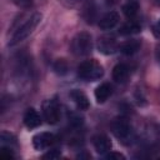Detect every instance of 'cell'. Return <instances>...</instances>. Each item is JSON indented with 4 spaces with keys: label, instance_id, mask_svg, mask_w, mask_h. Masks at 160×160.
<instances>
[{
    "label": "cell",
    "instance_id": "obj_17",
    "mask_svg": "<svg viewBox=\"0 0 160 160\" xmlns=\"http://www.w3.org/2000/svg\"><path fill=\"white\" fill-rule=\"evenodd\" d=\"M0 141H1V145L2 146H15L16 145V138L8 132V131H2L1 132V136H0Z\"/></svg>",
    "mask_w": 160,
    "mask_h": 160
},
{
    "label": "cell",
    "instance_id": "obj_21",
    "mask_svg": "<svg viewBox=\"0 0 160 160\" xmlns=\"http://www.w3.org/2000/svg\"><path fill=\"white\" fill-rule=\"evenodd\" d=\"M60 155H61V152L59 150H51V151L44 154L42 159H58V158H60Z\"/></svg>",
    "mask_w": 160,
    "mask_h": 160
},
{
    "label": "cell",
    "instance_id": "obj_10",
    "mask_svg": "<svg viewBox=\"0 0 160 160\" xmlns=\"http://www.w3.org/2000/svg\"><path fill=\"white\" fill-rule=\"evenodd\" d=\"M70 98L75 102L78 109H80V110H88L89 109V106H90L89 99H88V96L81 90H78V89L71 90L70 91Z\"/></svg>",
    "mask_w": 160,
    "mask_h": 160
},
{
    "label": "cell",
    "instance_id": "obj_16",
    "mask_svg": "<svg viewBox=\"0 0 160 160\" xmlns=\"http://www.w3.org/2000/svg\"><path fill=\"white\" fill-rule=\"evenodd\" d=\"M138 10H139V4L136 1H128L122 6V12L128 18H134L138 14Z\"/></svg>",
    "mask_w": 160,
    "mask_h": 160
},
{
    "label": "cell",
    "instance_id": "obj_12",
    "mask_svg": "<svg viewBox=\"0 0 160 160\" xmlns=\"http://www.w3.org/2000/svg\"><path fill=\"white\" fill-rule=\"evenodd\" d=\"M111 92H112V89H111L110 84L102 82L95 89V99H96V101L99 104H102L110 98Z\"/></svg>",
    "mask_w": 160,
    "mask_h": 160
},
{
    "label": "cell",
    "instance_id": "obj_4",
    "mask_svg": "<svg viewBox=\"0 0 160 160\" xmlns=\"http://www.w3.org/2000/svg\"><path fill=\"white\" fill-rule=\"evenodd\" d=\"M42 114L48 124H56L60 119V109L56 100L54 99L46 100L42 104Z\"/></svg>",
    "mask_w": 160,
    "mask_h": 160
},
{
    "label": "cell",
    "instance_id": "obj_20",
    "mask_svg": "<svg viewBox=\"0 0 160 160\" xmlns=\"http://www.w3.org/2000/svg\"><path fill=\"white\" fill-rule=\"evenodd\" d=\"M14 4H16L20 8H24V9H28L32 5V0H11Z\"/></svg>",
    "mask_w": 160,
    "mask_h": 160
},
{
    "label": "cell",
    "instance_id": "obj_22",
    "mask_svg": "<svg viewBox=\"0 0 160 160\" xmlns=\"http://www.w3.org/2000/svg\"><path fill=\"white\" fill-rule=\"evenodd\" d=\"M105 158L106 159H110V160H112V159H118V160L121 159V160H124L125 159V156L122 154H120V152H110V154H106Z\"/></svg>",
    "mask_w": 160,
    "mask_h": 160
},
{
    "label": "cell",
    "instance_id": "obj_5",
    "mask_svg": "<svg viewBox=\"0 0 160 160\" xmlns=\"http://www.w3.org/2000/svg\"><path fill=\"white\" fill-rule=\"evenodd\" d=\"M111 131L112 134L120 139V140H126L131 135V125L126 119H116L111 124Z\"/></svg>",
    "mask_w": 160,
    "mask_h": 160
},
{
    "label": "cell",
    "instance_id": "obj_13",
    "mask_svg": "<svg viewBox=\"0 0 160 160\" xmlns=\"http://www.w3.org/2000/svg\"><path fill=\"white\" fill-rule=\"evenodd\" d=\"M129 78V68L125 64H118L112 69V79L116 82H125Z\"/></svg>",
    "mask_w": 160,
    "mask_h": 160
},
{
    "label": "cell",
    "instance_id": "obj_7",
    "mask_svg": "<svg viewBox=\"0 0 160 160\" xmlns=\"http://www.w3.org/2000/svg\"><path fill=\"white\" fill-rule=\"evenodd\" d=\"M92 144H94V148H95L98 154L104 155V154H106V152H109L111 150V141L104 134H99V135L94 136Z\"/></svg>",
    "mask_w": 160,
    "mask_h": 160
},
{
    "label": "cell",
    "instance_id": "obj_23",
    "mask_svg": "<svg viewBox=\"0 0 160 160\" xmlns=\"http://www.w3.org/2000/svg\"><path fill=\"white\" fill-rule=\"evenodd\" d=\"M154 34H155V36H160V19H159V21L154 25Z\"/></svg>",
    "mask_w": 160,
    "mask_h": 160
},
{
    "label": "cell",
    "instance_id": "obj_6",
    "mask_svg": "<svg viewBox=\"0 0 160 160\" xmlns=\"http://www.w3.org/2000/svg\"><path fill=\"white\" fill-rule=\"evenodd\" d=\"M55 142V135L51 132H39L32 138V145L36 150H44Z\"/></svg>",
    "mask_w": 160,
    "mask_h": 160
},
{
    "label": "cell",
    "instance_id": "obj_8",
    "mask_svg": "<svg viewBox=\"0 0 160 160\" xmlns=\"http://www.w3.org/2000/svg\"><path fill=\"white\" fill-rule=\"evenodd\" d=\"M119 20H120V16L116 11H109L99 20V28L101 30H111L118 25Z\"/></svg>",
    "mask_w": 160,
    "mask_h": 160
},
{
    "label": "cell",
    "instance_id": "obj_19",
    "mask_svg": "<svg viewBox=\"0 0 160 160\" xmlns=\"http://www.w3.org/2000/svg\"><path fill=\"white\" fill-rule=\"evenodd\" d=\"M0 158L1 159H12L14 154L11 151V148L10 146H2L1 151H0Z\"/></svg>",
    "mask_w": 160,
    "mask_h": 160
},
{
    "label": "cell",
    "instance_id": "obj_25",
    "mask_svg": "<svg viewBox=\"0 0 160 160\" xmlns=\"http://www.w3.org/2000/svg\"><path fill=\"white\" fill-rule=\"evenodd\" d=\"M159 59H160V51H159Z\"/></svg>",
    "mask_w": 160,
    "mask_h": 160
},
{
    "label": "cell",
    "instance_id": "obj_1",
    "mask_svg": "<svg viewBox=\"0 0 160 160\" xmlns=\"http://www.w3.org/2000/svg\"><path fill=\"white\" fill-rule=\"evenodd\" d=\"M41 19H42V15L40 12H34L20 28H18L15 30L11 39L9 40V46H15V45L20 44L21 41H24L28 36H30L34 32V30L36 29V26L40 24Z\"/></svg>",
    "mask_w": 160,
    "mask_h": 160
},
{
    "label": "cell",
    "instance_id": "obj_24",
    "mask_svg": "<svg viewBox=\"0 0 160 160\" xmlns=\"http://www.w3.org/2000/svg\"><path fill=\"white\" fill-rule=\"evenodd\" d=\"M155 2H156V4L159 5V6H160V0H155Z\"/></svg>",
    "mask_w": 160,
    "mask_h": 160
},
{
    "label": "cell",
    "instance_id": "obj_14",
    "mask_svg": "<svg viewBox=\"0 0 160 160\" xmlns=\"http://www.w3.org/2000/svg\"><path fill=\"white\" fill-rule=\"evenodd\" d=\"M140 46H141L140 40H138V39H131V40H128V41H125L124 44H121L119 49H120V51H121L124 55H132V54H135V52L140 49Z\"/></svg>",
    "mask_w": 160,
    "mask_h": 160
},
{
    "label": "cell",
    "instance_id": "obj_9",
    "mask_svg": "<svg viewBox=\"0 0 160 160\" xmlns=\"http://www.w3.org/2000/svg\"><path fill=\"white\" fill-rule=\"evenodd\" d=\"M99 51L102 52V54H114L118 49V45H116V41L112 36H102L99 39Z\"/></svg>",
    "mask_w": 160,
    "mask_h": 160
},
{
    "label": "cell",
    "instance_id": "obj_3",
    "mask_svg": "<svg viewBox=\"0 0 160 160\" xmlns=\"http://www.w3.org/2000/svg\"><path fill=\"white\" fill-rule=\"evenodd\" d=\"M71 51L76 56H85L89 55L92 50V39L91 35L86 31H81L74 36L71 40Z\"/></svg>",
    "mask_w": 160,
    "mask_h": 160
},
{
    "label": "cell",
    "instance_id": "obj_11",
    "mask_svg": "<svg viewBox=\"0 0 160 160\" xmlns=\"http://www.w3.org/2000/svg\"><path fill=\"white\" fill-rule=\"evenodd\" d=\"M24 124H25V126L29 128V129H35V128H38V126L41 124V118H40V115H39V112H38L35 109H32V108L28 109L26 112L24 114Z\"/></svg>",
    "mask_w": 160,
    "mask_h": 160
},
{
    "label": "cell",
    "instance_id": "obj_18",
    "mask_svg": "<svg viewBox=\"0 0 160 160\" xmlns=\"http://www.w3.org/2000/svg\"><path fill=\"white\" fill-rule=\"evenodd\" d=\"M68 62L64 60V59H58L55 62H54V71L59 75H64L68 72Z\"/></svg>",
    "mask_w": 160,
    "mask_h": 160
},
{
    "label": "cell",
    "instance_id": "obj_15",
    "mask_svg": "<svg viewBox=\"0 0 160 160\" xmlns=\"http://www.w3.org/2000/svg\"><path fill=\"white\" fill-rule=\"evenodd\" d=\"M140 30H141L140 24H138V22L134 21V20H129L128 22H125V24L121 25L119 32H120L121 35H132V34L140 32Z\"/></svg>",
    "mask_w": 160,
    "mask_h": 160
},
{
    "label": "cell",
    "instance_id": "obj_2",
    "mask_svg": "<svg viewBox=\"0 0 160 160\" xmlns=\"http://www.w3.org/2000/svg\"><path fill=\"white\" fill-rule=\"evenodd\" d=\"M78 75L85 81H95L102 78L104 69L96 60H85L78 68Z\"/></svg>",
    "mask_w": 160,
    "mask_h": 160
}]
</instances>
